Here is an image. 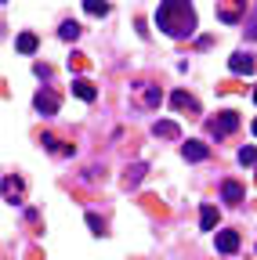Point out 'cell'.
Listing matches in <instances>:
<instances>
[{"instance_id": "cell-1", "label": "cell", "mask_w": 257, "mask_h": 260, "mask_svg": "<svg viewBox=\"0 0 257 260\" xmlns=\"http://www.w3.org/2000/svg\"><path fill=\"white\" fill-rule=\"evenodd\" d=\"M156 25L174 40H185L196 32V8L188 0H159L156 8Z\"/></svg>"}, {"instance_id": "cell-2", "label": "cell", "mask_w": 257, "mask_h": 260, "mask_svg": "<svg viewBox=\"0 0 257 260\" xmlns=\"http://www.w3.org/2000/svg\"><path fill=\"white\" fill-rule=\"evenodd\" d=\"M207 130L221 141V138H229V134H236L239 130V112H221L217 119H207Z\"/></svg>"}, {"instance_id": "cell-3", "label": "cell", "mask_w": 257, "mask_h": 260, "mask_svg": "<svg viewBox=\"0 0 257 260\" xmlns=\"http://www.w3.org/2000/svg\"><path fill=\"white\" fill-rule=\"evenodd\" d=\"M229 69H232L236 76H250V73L257 69V58H253L250 51H236V54L229 58Z\"/></svg>"}, {"instance_id": "cell-4", "label": "cell", "mask_w": 257, "mask_h": 260, "mask_svg": "<svg viewBox=\"0 0 257 260\" xmlns=\"http://www.w3.org/2000/svg\"><path fill=\"white\" fill-rule=\"evenodd\" d=\"M243 195H246V191H243L239 181H224V184H221V199L229 203V206H239V203H243Z\"/></svg>"}, {"instance_id": "cell-5", "label": "cell", "mask_w": 257, "mask_h": 260, "mask_svg": "<svg viewBox=\"0 0 257 260\" xmlns=\"http://www.w3.org/2000/svg\"><path fill=\"white\" fill-rule=\"evenodd\" d=\"M239 8H246V0H229V4L217 8V18L229 22V25H236V22H239Z\"/></svg>"}, {"instance_id": "cell-6", "label": "cell", "mask_w": 257, "mask_h": 260, "mask_svg": "<svg viewBox=\"0 0 257 260\" xmlns=\"http://www.w3.org/2000/svg\"><path fill=\"white\" fill-rule=\"evenodd\" d=\"M33 105H37V112H44V116H54V112H58V98H54L51 90H40V94L33 98Z\"/></svg>"}, {"instance_id": "cell-7", "label": "cell", "mask_w": 257, "mask_h": 260, "mask_svg": "<svg viewBox=\"0 0 257 260\" xmlns=\"http://www.w3.org/2000/svg\"><path fill=\"white\" fill-rule=\"evenodd\" d=\"M152 134H156V138H167V141H178L181 130H178L174 119H159V123H152Z\"/></svg>"}, {"instance_id": "cell-8", "label": "cell", "mask_w": 257, "mask_h": 260, "mask_svg": "<svg viewBox=\"0 0 257 260\" xmlns=\"http://www.w3.org/2000/svg\"><path fill=\"white\" fill-rule=\"evenodd\" d=\"M181 155H185V159H188V162H203V159H207V155H210V148H207V145H203V141H188V145H185V148H181Z\"/></svg>"}, {"instance_id": "cell-9", "label": "cell", "mask_w": 257, "mask_h": 260, "mask_svg": "<svg viewBox=\"0 0 257 260\" xmlns=\"http://www.w3.org/2000/svg\"><path fill=\"white\" fill-rule=\"evenodd\" d=\"M138 94H141V105H149V109H156L159 102H163L159 87H152V83H138Z\"/></svg>"}, {"instance_id": "cell-10", "label": "cell", "mask_w": 257, "mask_h": 260, "mask_svg": "<svg viewBox=\"0 0 257 260\" xmlns=\"http://www.w3.org/2000/svg\"><path fill=\"white\" fill-rule=\"evenodd\" d=\"M73 94L80 98V102H94V98H98L94 83H91V80H83V76H80V80H73Z\"/></svg>"}, {"instance_id": "cell-11", "label": "cell", "mask_w": 257, "mask_h": 260, "mask_svg": "<svg viewBox=\"0 0 257 260\" xmlns=\"http://www.w3.org/2000/svg\"><path fill=\"white\" fill-rule=\"evenodd\" d=\"M170 105H174V109H188V112H199V102H196L192 94H185V90H174V94H170Z\"/></svg>"}, {"instance_id": "cell-12", "label": "cell", "mask_w": 257, "mask_h": 260, "mask_svg": "<svg viewBox=\"0 0 257 260\" xmlns=\"http://www.w3.org/2000/svg\"><path fill=\"white\" fill-rule=\"evenodd\" d=\"M217 249L221 253H236L239 249V232H217Z\"/></svg>"}, {"instance_id": "cell-13", "label": "cell", "mask_w": 257, "mask_h": 260, "mask_svg": "<svg viewBox=\"0 0 257 260\" xmlns=\"http://www.w3.org/2000/svg\"><path fill=\"white\" fill-rule=\"evenodd\" d=\"M18 191H22V181H18V177H8V181H4V195H8L11 206H18Z\"/></svg>"}, {"instance_id": "cell-14", "label": "cell", "mask_w": 257, "mask_h": 260, "mask_svg": "<svg viewBox=\"0 0 257 260\" xmlns=\"http://www.w3.org/2000/svg\"><path fill=\"white\" fill-rule=\"evenodd\" d=\"M214 224H217V210L207 203V206H203V213H199V228H203V232H214Z\"/></svg>"}, {"instance_id": "cell-15", "label": "cell", "mask_w": 257, "mask_h": 260, "mask_svg": "<svg viewBox=\"0 0 257 260\" xmlns=\"http://www.w3.org/2000/svg\"><path fill=\"white\" fill-rule=\"evenodd\" d=\"M15 47H18V54H33L37 51V37L33 32H22V37L15 40Z\"/></svg>"}, {"instance_id": "cell-16", "label": "cell", "mask_w": 257, "mask_h": 260, "mask_svg": "<svg viewBox=\"0 0 257 260\" xmlns=\"http://www.w3.org/2000/svg\"><path fill=\"white\" fill-rule=\"evenodd\" d=\"M141 177H145V162H134V167H127V177H123V184H127V188H134Z\"/></svg>"}, {"instance_id": "cell-17", "label": "cell", "mask_w": 257, "mask_h": 260, "mask_svg": "<svg viewBox=\"0 0 257 260\" xmlns=\"http://www.w3.org/2000/svg\"><path fill=\"white\" fill-rule=\"evenodd\" d=\"M83 8H87V15L102 18V15H109V0H83Z\"/></svg>"}, {"instance_id": "cell-18", "label": "cell", "mask_w": 257, "mask_h": 260, "mask_svg": "<svg viewBox=\"0 0 257 260\" xmlns=\"http://www.w3.org/2000/svg\"><path fill=\"white\" fill-rule=\"evenodd\" d=\"M58 37H62V40H76V37H80V25H76V22H62Z\"/></svg>"}, {"instance_id": "cell-19", "label": "cell", "mask_w": 257, "mask_h": 260, "mask_svg": "<svg viewBox=\"0 0 257 260\" xmlns=\"http://www.w3.org/2000/svg\"><path fill=\"white\" fill-rule=\"evenodd\" d=\"M239 162H243V167H253V162H257V148H253V145L239 148Z\"/></svg>"}, {"instance_id": "cell-20", "label": "cell", "mask_w": 257, "mask_h": 260, "mask_svg": "<svg viewBox=\"0 0 257 260\" xmlns=\"http://www.w3.org/2000/svg\"><path fill=\"white\" fill-rule=\"evenodd\" d=\"M243 32H246L250 40H257V4H253V15L246 18V29H243Z\"/></svg>"}, {"instance_id": "cell-21", "label": "cell", "mask_w": 257, "mask_h": 260, "mask_svg": "<svg viewBox=\"0 0 257 260\" xmlns=\"http://www.w3.org/2000/svg\"><path fill=\"white\" fill-rule=\"evenodd\" d=\"M87 224H91V232H94V235H105V224L98 220V213H87Z\"/></svg>"}, {"instance_id": "cell-22", "label": "cell", "mask_w": 257, "mask_h": 260, "mask_svg": "<svg viewBox=\"0 0 257 260\" xmlns=\"http://www.w3.org/2000/svg\"><path fill=\"white\" fill-rule=\"evenodd\" d=\"M253 138H257V119H253Z\"/></svg>"}, {"instance_id": "cell-23", "label": "cell", "mask_w": 257, "mask_h": 260, "mask_svg": "<svg viewBox=\"0 0 257 260\" xmlns=\"http://www.w3.org/2000/svg\"><path fill=\"white\" fill-rule=\"evenodd\" d=\"M253 105H257V87H253Z\"/></svg>"}]
</instances>
